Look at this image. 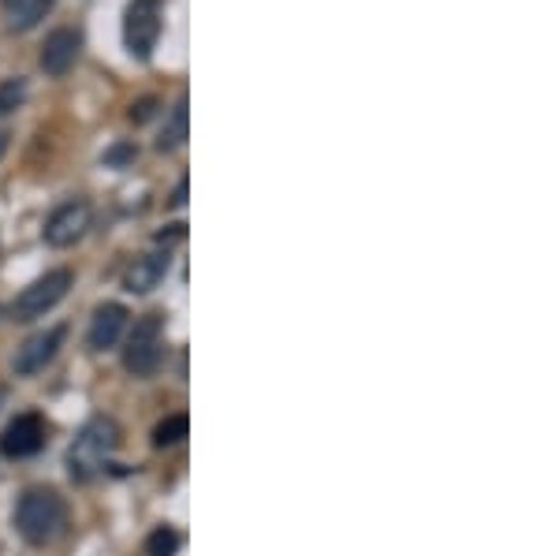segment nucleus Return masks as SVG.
Returning a JSON list of instances; mask_svg holds the SVG:
<instances>
[{
    "mask_svg": "<svg viewBox=\"0 0 559 556\" xmlns=\"http://www.w3.org/2000/svg\"><path fill=\"white\" fill-rule=\"evenodd\" d=\"M179 549V534L168 531V527H160V531H153L146 537V556H176Z\"/></svg>",
    "mask_w": 559,
    "mask_h": 556,
    "instance_id": "16",
    "label": "nucleus"
},
{
    "mask_svg": "<svg viewBox=\"0 0 559 556\" xmlns=\"http://www.w3.org/2000/svg\"><path fill=\"white\" fill-rule=\"evenodd\" d=\"M120 448V426L112 418H94L83 426V434L75 437L68 452V474L75 482H90L97 471L112 460V452Z\"/></svg>",
    "mask_w": 559,
    "mask_h": 556,
    "instance_id": "2",
    "label": "nucleus"
},
{
    "mask_svg": "<svg viewBox=\"0 0 559 556\" xmlns=\"http://www.w3.org/2000/svg\"><path fill=\"white\" fill-rule=\"evenodd\" d=\"M79 49H83V34H79V31H71V26L52 31L49 38H45V45H41V71L49 79L68 75V71L75 68V60H79Z\"/></svg>",
    "mask_w": 559,
    "mask_h": 556,
    "instance_id": "8",
    "label": "nucleus"
},
{
    "mask_svg": "<svg viewBox=\"0 0 559 556\" xmlns=\"http://www.w3.org/2000/svg\"><path fill=\"white\" fill-rule=\"evenodd\" d=\"M15 4H20V0H4V8H15Z\"/></svg>",
    "mask_w": 559,
    "mask_h": 556,
    "instance_id": "19",
    "label": "nucleus"
},
{
    "mask_svg": "<svg viewBox=\"0 0 559 556\" xmlns=\"http://www.w3.org/2000/svg\"><path fill=\"white\" fill-rule=\"evenodd\" d=\"M45 445V423L41 415H20L15 423H8V429L0 434V452L8 460H26Z\"/></svg>",
    "mask_w": 559,
    "mask_h": 556,
    "instance_id": "9",
    "label": "nucleus"
},
{
    "mask_svg": "<svg viewBox=\"0 0 559 556\" xmlns=\"http://www.w3.org/2000/svg\"><path fill=\"white\" fill-rule=\"evenodd\" d=\"M4 150H8V134H0V157H4Z\"/></svg>",
    "mask_w": 559,
    "mask_h": 556,
    "instance_id": "18",
    "label": "nucleus"
},
{
    "mask_svg": "<svg viewBox=\"0 0 559 556\" xmlns=\"http://www.w3.org/2000/svg\"><path fill=\"white\" fill-rule=\"evenodd\" d=\"M123 329H128V310L120 303H102L90 318V347L94 352H108V347L120 344Z\"/></svg>",
    "mask_w": 559,
    "mask_h": 556,
    "instance_id": "10",
    "label": "nucleus"
},
{
    "mask_svg": "<svg viewBox=\"0 0 559 556\" xmlns=\"http://www.w3.org/2000/svg\"><path fill=\"white\" fill-rule=\"evenodd\" d=\"M52 0H20L15 8H8V15H12V31H31V26H38L45 15H49Z\"/></svg>",
    "mask_w": 559,
    "mask_h": 556,
    "instance_id": "12",
    "label": "nucleus"
},
{
    "mask_svg": "<svg viewBox=\"0 0 559 556\" xmlns=\"http://www.w3.org/2000/svg\"><path fill=\"white\" fill-rule=\"evenodd\" d=\"M165 273H168V250H153V255L134 258V265L123 273V288L134 295H146L165 281Z\"/></svg>",
    "mask_w": 559,
    "mask_h": 556,
    "instance_id": "11",
    "label": "nucleus"
},
{
    "mask_svg": "<svg viewBox=\"0 0 559 556\" xmlns=\"http://www.w3.org/2000/svg\"><path fill=\"white\" fill-rule=\"evenodd\" d=\"M187 429H191V423H187V415H168L165 423L153 429V445H157V448H168V445L183 441Z\"/></svg>",
    "mask_w": 559,
    "mask_h": 556,
    "instance_id": "14",
    "label": "nucleus"
},
{
    "mask_svg": "<svg viewBox=\"0 0 559 556\" xmlns=\"http://www.w3.org/2000/svg\"><path fill=\"white\" fill-rule=\"evenodd\" d=\"M64 340H68V326H52V329H45V333H34L31 340H23V347L15 352L12 370L20 374V378H34V374H41L45 366L60 355Z\"/></svg>",
    "mask_w": 559,
    "mask_h": 556,
    "instance_id": "7",
    "label": "nucleus"
},
{
    "mask_svg": "<svg viewBox=\"0 0 559 556\" xmlns=\"http://www.w3.org/2000/svg\"><path fill=\"white\" fill-rule=\"evenodd\" d=\"M183 139H187V102H176V109L157 139V150H176V146H183Z\"/></svg>",
    "mask_w": 559,
    "mask_h": 556,
    "instance_id": "13",
    "label": "nucleus"
},
{
    "mask_svg": "<svg viewBox=\"0 0 559 556\" xmlns=\"http://www.w3.org/2000/svg\"><path fill=\"white\" fill-rule=\"evenodd\" d=\"M15 527L31 545H45L52 537H60V531L68 527V505L57 489H26L15 505Z\"/></svg>",
    "mask_w": 559,
    "mask_h": 556,
    "instance_id": "1",
    "label": "nucleus"
},
{
    "mask_svg": "<svg viewBox=\"0 0 559 556\" xmlns=\"http://www.w3.org/2000/svg\"><path fill=\"white\" fill-rule=\"evenodd\" d=\"M90 221H94V210H90V202L83 199H71L64 205H57V210L49 213V221H45V244L64 250V247H75L79 239L86 236Z\"/></svg>",
    "mask_w": 559,
    "mask_h": 556,
    "instance_id": "6",
    "label": "nucleus"
},
{
    "mask_svg": "<svg viewBox=\"0 0 559 556\" xmlns=\"http://www.w3.org/2000/svg\"><path fill=\"white\" fill-rule=\"evenodd\" d=\"M160 38V0H131L123 12V45L134 60H150Z\"/></svg>",
    "mask_w": 559,
    "mask_h": 556,
    "instance_id": "5",
    "label": "nucleus"
},
{
    "mask_svg": "<svg viewBox=\"0 0 559 556\" xmlns=\"http://www.w3.org/2000/svg\"><path fill=\"white\" fill-rule=\"evenodd\" d=\"M165 358V321L160 314H146V318L134 321L128 347H123V370L131 378H153Z\"/></svg>",
    "mask_w": 559,
    "mask_h": 556,
    "instance_id": "3",
    "label": "nucleus"
},
{
    "mask_svg": "<svg viewBox=\"0 0 559 556\" xmlns=\"http://www.w3.org/2000/svg\"><path fill=\"white\" fill-rule=\"evenodd\" d=\"M23 102H26L23 79H4L0 83V116H12L15 109H23Z\"/></svg>",
    "mask_w": 559,
    "mask_h": 556,
    "instance_id": "15",
    "label": "nucleus"
},
{
    "mask_svg": "<svg viewBox=\"0 0 559 556\" xmlns=\"http://www.w3.org/2000/svg\"><path fill=\"white\" fill-rule=\"evenodd\" d=\"M150 113H153V102L146 97V102H139V105L131 109V120H134V123H142V120H150Z\"/></svg>",
    "mask_w": 559,
    "mask_h": 556,
    "instance_id": "17",
    "label": "nucleus"
},
{
    "mask_svg": "<svg viewBox=\"0 0 559 556\" xmlns=\"http://www.w3.org/2000/svg\"><path fill=\"white\" fill-rule=\"evenodd\" d=\"M71 269H52V273L38 276L34 284H26V288L15 295L12 303V318L15 321H34V318H45L52 307H57L60 299L71 292Z\"/></svg>",
    "mask_w": 559,
    "mask_h": 556,
    "instance_id": "4",
    "label": "nucleus"
}]
</instances>
